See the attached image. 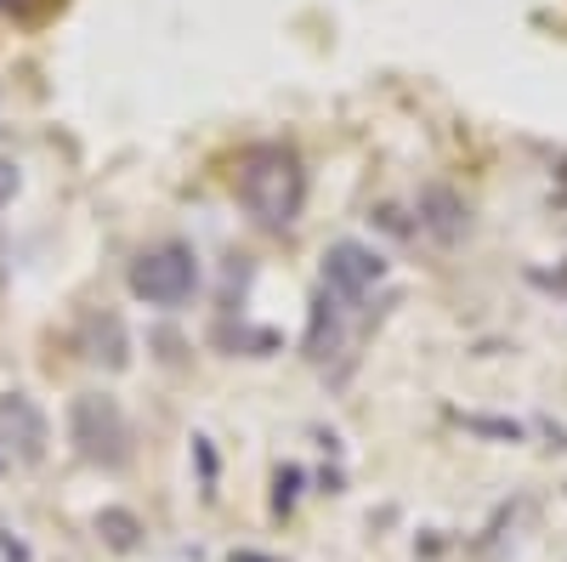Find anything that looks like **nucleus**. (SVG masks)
I'll return each mask as SVG.
<instances>
[{
  "label": "nucleus",
  "mask_w": 567,
  "mask_h": 562,
  "mask_svg": "<svg viewBox=\"0 0 567 562\" xmlns=\"http://www.w3.org/2000/svg\"><path fill=\"white\" fill-rule=\"evenodd\" d=\"M420 216H425V227H432L437 239H460V233H465V205L449 194V187H425V194H420Z\"/></svg>",
  "instance_id": "7"
},
{
  "label": "nucleus",
  "mask_w": 567,
  "mask_h": 562,
  "mask_svg": "<svg viewBox=\"0 0 567 562\" xmlns=\"http://www.w3.org/2000/svg\"><path fill=\"white\" fill-rule=\"evenodd\" d=\"M97 534H103L114 551H136V540H142V523L131 518L125 505H109V511H97Z\"/></svg>",
  "instance_id": "9"
},
{
  "label": "nucleus",
  "mask_w": 567,
  "mask_h": 562,
  "mask_svg": "<svg viewBox=\"0 0 567 562\" xmlns=\"http://www.w3.org/2000/svg\"><path fill=\"white\" fill-rule=\"evenodd\" d=\"M0 7H18V0H0Z\"/></svg>",
  "instance_id": "13"
},
{
  "label": "nucleus",
  "mask_w": 567,
  "mask_h": 562,
  "mask_svg": "<svg viewBox=\"0 0 567 562\" xmlns=\"http://www.w3.org/2000/svg\"><path fill=\"white\" fill-rule=\"evenodd\" d=\"M12 194H18V165H12V160H0V211H7Z\"/></svg>",
  "instance_id": "11"
},
{
  "label": "nucleus",
  "mask_w": 567,
  "mask_h": 562,
  "mask_svg": "<svg viewBox=\"0 0 567 562\" xmlns=\"http://www.w3.org/2000/svg\"><path fill=\"white\" fill-rule=\"evenodd\" d=\"M233 562H272V556H256V551H233Z\"/></svg>",
  "instance_id": "12"
},
{
  "label": "nucleus",
  "mask_w": 567,
  "mask_h": 562,
  "mask_svg": "<svg viewBox=\"0 0 567 562\" xmlns=\"http://www.w3.org/2000/svg\"><path fill=\"white\" fill-rule=\"evenodd\" d=\"M341 302L329 296V290H318V302H312V330H307V358H329V347L341 341V313H336Z\"/></svg>",
  "instance_id": "8"
},
{
  "label": "nucleus",
  "mask_w": 567,
  "mask_h": 562,
  "mask_svg": "<svg viewBox=\"0 0 567 562\" xmlns=\"http://www.w3.org/2000/svg\"><path fill=\"white\" fill-rule=\"evenodd\" d=\"M296 489H301V466H278V472H272V511H278V518H290V511H296Z\"/></svg>",
  "instance_id": "10"
},
{
  "label": "nucleus",
  "mask_w": 567,
  "mask_h": 562,
  "mask_svg": "<svg viewBox=\"0 0 567 562\" xmlns=\"http://www.w3.org/2000/svg\"><path fill=\"white\" fill-rule=\"evenodd\" d=\"M0 443L18 449V460H40L45 454V415L23 392L0 398Z\"/></svg>",
  "instance_id": "5"
},
{
  "label": "nucleus",
  "mask_w": 567,
  "mask_h": 562,
  "mask_svg": "<svg viewBox=\"0 0 567 562\" xmlns=\"http://www.w3.org/2000/svg\"><path fill=\"white\" fill-rule=\"evenodd\" d=\"M69 432L91 466H109L114 472V466L131 460V420H125L120 398H109V392H80L69 403Z\"/></svg>",
  "instance_id": "2"
},
{
  "label": "nucleus",
  "mask_w": 567,
  "mask_h": 562,
  "mask_svg": "<svg viewBox=\"0 0 567 562\" xmlns=\"http://www.w3.org/2000/svg\"><path fill=\"white\" fill-rule=\"evenodd\" d=\"M199 290V256L187 251L182 239L148 245L131 262V296L148 307H182L187 296Z\"/></svg>",
  "instance_id": "3"
},
{
  "label": "nucleus",
  "mask_w": 567,
  "mask_h": 562,
  "mask_svg": "<svg viewBox=\"0 0 567 562\" xmlns=\"http://www.w3.org/2000/svg\"><path fill=\"white\" fill-rule=\"evenodd\" d=\"M381 278H386V262H381V251H369L363 239H336L323 251V290L336 302H363Z\"/></svg>",
  "instance_id": "4"
},
{
  "label": "nucleus",
  "mask_w": 567,
  "mask_h": 562,
  "mask_svg": "<svg viewBox=\"0 0 567 562\" xmlns=\"http://www.w3.org/2000/svg\"><path fill=\"white\" fill-rule=\"evenodd\" d=\"M239 205L267 227V233H284L296 216H301V205H307V171H301V160H296V149H284V143H256V149H245V160H239Z\"/></svg>",
  "instance_id": "1"
},
{
  "label": "nucleus",
  "mask_w": 567,
  "mask_h": 562,
  "mask_svg": "<svg viewBox=\"0 0 567 562\" xmlns=\"http://www.w3.org/2000/svg\"><path fill=\"white\" fill-rule=\"evenodd\" d=\"M80 352L91 364H109V369H125L131 364V341H125V324L114 313H91L85 330H80Z\"/></svg>",
  "instance_id": "6"
}]
</instances>
